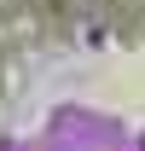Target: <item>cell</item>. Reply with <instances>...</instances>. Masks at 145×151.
Returning a JSON list of instances; mask_svg holds the SVG:
<instances>
[{
  "instance_id": "7a4b0ae2",
  "label": "cell",
  "mask_w": 145,
  "mask_h": 151,
  "mask_svg": "<svg viewBox=\"0 0 145 151\" xmlns=\"http://www.w3.org/2000/svg\"><path fill=\"white\" fill-rule=\"evenodd\" d=\"M105 29L122 47H145V0H105Z\"/></svg>"
},
{
  "instance_id": "3957f363",
  "label": "cell",
  "mask_w": 145,
  "mask_h": 151,
  "mask_svg": "<svg viewBox=\"0 0 145 151\" xmlns=\"http://www.w3.org/2000/svg\"><path fill=\"white\" fill-rule=\"evenodd\" d=\"M0 6H6V0H0Z\"/></svg>"
},
{
  "instance_id": "6da1fadb",
  "label": "cell",
  "mask_w": 145,
  "mask_h": 151,
  "mask_svg": "<svg viewBox=\"0 0 145 151\" xmlns=\"http://www.w3.org/2000/svg\"><path fill=\"white\" fill-rule=\"evenodd\" d=\"M18 6H23L29 41H41V47H64V41H75L87 23H105V12H99L93 0H18Z\"/></svg>"
}]
</instances>
